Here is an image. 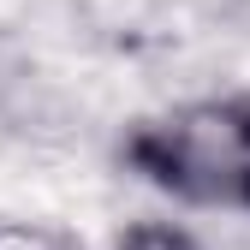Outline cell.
<instances>
[{
	"label": "cell",
	"instance_id": "277c9868",
	"mask_svg": "<svg viewBox=\"0 0 250 250\" xmlns=\"http://www.w3.org/2000/svg\"><path fill=\"white\" fill-rule=\"evenodd\" d=\"M238 214H250V167H244V185H238Z\"/></svg>",
	"mask_w": 250,
	"mask_h": 250
},
{
	"label": "cell",
	"instance_id": "6da1fadb",
	"mask_svg": "<svg viewBox=\"0 0 250 250\" xmlns=\"http://www.w3.org/2000/svg\"><path fill=\"white\" fill-rule=\"evenodd\" d=\"M119 161L185 208H238L250 167V96H197L125 125Z\"/></svg>",
	"mask_w": 250,
	"mask_h": 250
},
{
	"label": "cell",
	"instance_id": "7a4b0ae2",
	"mask_svg": "<svg viewBox=\"0 0 250 250\" xmlns=\"http://www.w3.org/2000/svg\"><path fill=\"white\" fill-rule=\"evenodd\" d=\"M107 250H208L197 232H185L179 221H137V227H125Z\"/></svg>",
	"mask_w": 250,
	"mask_h": 250
},
{
	"label": "cell",
	"instance_id": "3957f363",
	"mask_svg": "<svg viewBox=\"0 0 250 250\" xmlns=\"http://www.w3.org/2000/svg\"><path fill=\"white\" fill-rule=\"evenodd\" d=\"M0 250H83L66 227H42V221H12L0 214Z\"/></svg>",
	"mask_w": 250,
	"mask_h": 250
}]
</instances>
